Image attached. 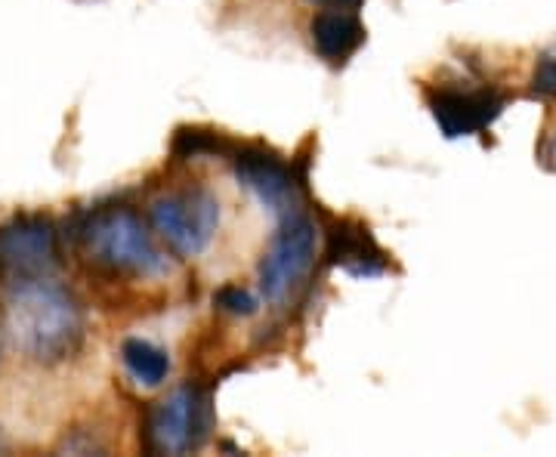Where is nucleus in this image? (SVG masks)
<instances>
[{
  "mask_svg": "<svg viewBox=\"0 0 556 457\" xmlns=\"http://www.w3.org/2000/svg\"><path fill=\"white\" fill-rule=\"evenodd\" d=\"M10 338L38 361L72 356L84 338V313L78 300L50 279L16 281L7 300Z\"/></svg>",
  "mask_w": 556,
  "mask_h": 457,
  "instance_id": "1",
  "label": "nucleus"
},
{
  "mask_svg": "<svg viewBox=\"0 0 556 457\" xmlns=\"http://www.w3.org/2000/svg\"><path fill=\"white\" fill-rule=\"evenodd\" d=\"M80 254L102 272L155 279L170 266L152 241L146 223L130 207H97L75 223Z\"/></svg>",
  "mask_w": 556,
  "mask_h": 457,
  "instance_id": "2",
  "label": "nucleus"
},
{
  "mask_svg": "<svg viewBox=\"0 0 556 457\" xmlns=\"http://www.w3.org/2000/svg\"><path fill=\"white\" fill-rule=\"evenodd\" d=\"M211 393L199 383H186L149 411L146 448L152 455H186L211 436Z\"/></svg>",
  "mask_w": 556,
  "mask_h": 457,
  "instance_id": "3",
  "label": "nucleus"
},
{
  "mask_svg": "<svg viewBox=\"0 0 556 457\" xmlns=\"http://www.w3.org/2000/svg\"><path fill=\"white\" fill-rule=\"evenodd\" d=\"M152 226L161 239L167 241L182 257H199L201 251L214 241L219 226V204L207 189H179L170 195H161L149 207Z\"/></svg>",
  "mask_w": 556,
  "mask_h": 457,
  "instance_id": "4",
  "label": "nucleus"
},
{
  "mask_svg": "<svg viewBox=\"0 0 556 457\" xmlns=\"http://www.w3.org/2000/svg\"><path fill=\"white\" fill-rule=\"evenodd\" d=\"M318 236L313 219L303 214L285 217L278 236L260 263V291L269 303H285L309 276L316 263Z\"/></svg>",
  "mask_w": 556,
  "mask_h": 457,
  "instance_id": "5",
  "label": "nucleus"
},
{
  "mask_svg": "<svg viewBox=\"0 0 556 457\" xmlns=\"http://www.w3.org/2000/svg\"><path fill=\"white\" fill-rule=\"evenodd\" d=\"M56 263L60 244L50 219L22 217L0 226V276L13 281L47 279Z\"/></svg>",
  "mask_w": 556,
  "mask_h": 457,
  "instance_id": "6",
  "label": "nucleus"
},
{
  "mask_svg": "<svg viewBox=\"0 0 556 457\" xmlns=\"http://www.w3.org/2000/svg\"><path fill=\"white\" fill-rule=\"evenodd\" d=\"M236 177L244 189H251L269 211L278 217H294L303 204V179L294 174L291 164L266 149H241L236 161Z\"/></svg>",
  "mask_w": 556,
  "mask_h": 457,
  "instance_id": "7",
  "label": "nucleus"
},
{
  "mask_svg": "<svg viewBox=\"0 0 556 457\" xmlns=\"http://www.w3.org/2000/svg\"><path fill=\"white\" fill-rule=\"evenodd\" d=\"M430 112L437 118L439 130L448 140H460V137H477L485 127H492L507 100L497 90H460V87H439L430 93Z\"/></svg>",
  "mask_w": 556,
  "mask_h": 457,
  "instance_id": "8",
  "label": "nucleus"
},
{
  "mask_svg": "<svg viewBox=\"0 0 556 457\" xmlns=\"http://www.w3.org/2000/svg\"><path fill=\"white\" fill-rule=\"evenodd\" d=\"M328 263L356 279H378L390 269V259L383 254L368 226L362 223H338L328 236Z\"/></svg>",
  "mask_w": 556,
  "mask_h": 457,
  "instance_id": "9",
  "label": "nucleus"
},
{
  "mask_svg": "<svg viewBox=\"0 0 556 457\" xmlns=\"http://www.w3.org/2000/svg\"><path fill=\"white\" fill-rule=\"evenodd\" d=\"M313 47L318 56L331 65H343L350 56H356V50L365 43V25L358 22L353 10H340V7H328L321 10L313 25Z\"/></svg>",
  "mask_w": 556,
  "mask_h": 457,
  "instance_id": "10",
  "label": "nucleus"
},
{
  "mask_svg": "<svg viewBox=\"0 0 556 457\" xmlns=\"http://www.w3.org/2000/svg\"><path fill=\"white\" fill-rule=\"evenodd\" d=\"M121 361H124V371L139 386H161L167 380V371H170L167 353L161 346H155V343L139 338H130L121 343Z\"/></svg>",
  "mask_w": 556,
  "mask_h": 457,
  "instance_id": "11",
  "label": "nucleus"
},
{
  "mask_svg": "<svg viewBox=\"0 0 556 457\" xmlns=\"http://www.w3.org/2000/svg\"><path fill=\"white\" fill-rule=\"evenodd\" d=\"M532 93L544 97V100H556V47L541 53V60L535 62L532 72Z\"/></svg>",
  "mask_w": 556,
  "mask_h": 457,
  "instance_id": "12",
  "label": "nucleus"
},
{
  "mask_svg": "<svg viewBox=\"0 0 556 457\" xmlns=\"http://www.w3.org/2000/svg\"><path fill=\"white\" fill-rule=\"evenodd\" d=\"M217 306L229 316H254L257 313V297L251 291H244V288L229 284L217 294Z\"/></svg>",
  "mask_w": 556,
  "mask_h": 457,
  "instance_id": "13",
  "label": "nucleus"
},
{
  "mask_svg": "<svg viewBox=\"0 0 556 457\" xmlns=\"http://www.w3.org/2000/svg\"><path fill=\"white\" fill-rule=\"evenodd\" d=\"M321 7H340V10H358L365 0H316Z\"/></svg>",
  "mask_w": 556,
  "mask_h": 457,
  "instance_id": "14",
  "label": "nucleus"
}]
</instances>
